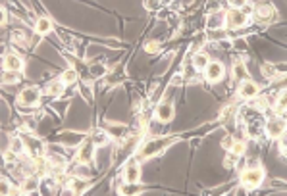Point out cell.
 Returning <instances> with one entry per match:
<instances>
[{
    "label": "cell",
    "instance_id": "6da1fadb",
    "mask_svg": "<svg viewBox=\"0 0 287 196\" xmlns=\"http://www.w3.org/2000/svg\"><path fill=\"white\" fill-rule=\"evenodd\" d=\"M177 141L176 135H162V137H152L145 142L141 150L137 152V160H149L152 156H158L166 148H170L174 142Z\"/></svg>",
    "mask_w": 287,
    "mask_h": 196
},
{
    "label": "cell",
    "instance_id": "7a4b0ae2",
    "mask_svg": "<svg viewBox=\"0 0 287 196\" xmlns=\"http://www.w3.org/2000/svg\"><path fill=\"white\" fill-rule=\"evenodd\" d=\"M241 116H243L245 131H247L249 137L258 139L264 133V121H266L262 116V110H258V108H247V110L241 112Z\"/></svg>",
    "mask_w": 287,
    "mask_h": 196
},
{
    "label": "cell",
    "instance_id": "3957f363",
    "mask_svg": "<svg viewBox=\"0 0 287 196\" xmlns=\"http://www.w3.org/2000/svg\"><path fill=\"white\" fill-rule=\"evenodd\" d=\"M264 177H266V173H264L262 167H247L245 171L241 173V187L245 188V190L260 187Z\"/></svg>",
    "mask_w": 287,
    "mask_h": 196
},
{
    "label": "cell",
    "instance_id": "277c9868",
    "mask_svg": "<svg viewBox=\"0 0 287 196\" xmlns=\"http://www.w3.org/2000/svg\"><path fill=\"white\" fill-rule=\"evenodd\" d=\"M253 16L258 21H262V24H270L278 16V10H276V6L272 4L270 0H262V2H258V4L253 6Z\"/></svg>",
    "mask_w": 287,
    "mask_h": 196
},
{
    "label": "cell",
    "instance_id": "5b68a950",
    "mask_svg": "<svg viewBox=\"0 0 287 196\" xmlns=\"http://www.w3.org/2000/svg\"><path fill=\"white\" fill-rule=\"evenodd\" d=\"M22 142H24V154L31 158H39V156H45V152H47V146L43 144L40 139L37 137H33L31 133H27L22 137Z\"/></svg>",
    "mask_w": 287,
    "mask_h": 196
},
{
    "label": "cell",
    "instance_id": "8992f818",
    "mask_svg": "<svg viewBox=\"0 0 287 196\" xmlns=\"http://www.w3.org/2000/svg\"><path fill=\"white\" fill-rule=\"evenodd\" d=\"M264 133L268 135L270 139H276L278 141L279 137H283L285 135V119H283V116H274V118L266 119L264 121Z\"/></svg>",
    "mask_w": 287,
    "mask_h": 196
},
{
    "label": "cell",
    "instance_id": "52a82bcc",
    "mask_svg": "<svg viewBox=\"0 0 287 196\" xmlns=\"http://www.w3.org/2000/svg\"><path fill=\"white\" fill-rule=\"evenodd\" d=\"M40 100V89L37 86H25L22 93L17 94V104L24 108H33Z\"/></svg>",
    "mask_w": 287,
    "mask_h": 196
},
{
    "label": "cell",
    "instance_id": "ba28073f",
    "mask_svg": "<svg viewBox=\"0 0 287 196\" xmlns=\"http://www.w3.org/2000/svg\"><path fill=\"white\" fill-rule=\"evenodd\" d=\"M249 24V16L245 10L241 8H232L225 14V27L230 29H241Z\"/></svg>",
    "mask_w": 287,
    "mask_h": 196
},
{
    "label": "cell",
    "instance_id": "9c48e42d",
    "mask_svg": "<svg viewBox=\"0 0 287 196\" xmlns=\"http://www.w3.org/2000/svg\"><path fill=\"white\" fill-rule=\"evenodd\" d=\"M95 142L91 141V139H83V142L79 144V150H77V162L79 164H91L93 160H95Z\"/></svg>",
    "mask_w": 287,
    "mask_h": 196
},
{
    "label": "cell",
    "instance_id": "30bf717a",
    "mask_svg": "<svg viewBox=\"0 0 287 196\" xmlns=\"http://www.w3.org/2000/svg\"><path fill=\"white\" fill-rule=\"evenodd\" d=\"M124 179L128 185H135L141 179V164L139 160H129L126 167H124Z\"/></svg>",
    "mask_w": 287,
    "mask_h": 196
},
{
    "label": "cell",
    "instance_id": "8fae6325",
    "mask_svg": "<svg viewBox=\"0 0 287 196\" xmlns=\"http://www.w3.org/2000/svg\"><path fill=\"white\" fill-rule=\"evenodd\" d=\"M204 77L207 81L210 83H218V81H222L223 73H225V68H223L222 62H208L207 68H204Z\"/></svg>",
    "mask_w": 287,
    "mask_h": 196
},
{
    "label": "cell",
    "instance_id": "7c38bea8",
    "mask_svg": "<svg viewBox=\"0 0 287 196\" xmlns=\"http://www.w3.org/2000/svg\"><path fill=\"white\" fill-rule=\"evenodd\" d=\"M24 58L16 52H10V54L4 56V60H2V68L4 71H16V73H22L24 71Z\"/></svg>",
    "mask_w": 287,
    "mask_h": 196
},
{
    "label": "cell",
    "instance_id": "4fadbf2b",
    "mask_svg": "<svg viewBox=\"0 0 287 196\" xmlns=\"http://www.w3.org/2000/svg\"><path fill=\"white\" fill-rule=\"evenodd\" d=\"M104 131L108 133L110 139H116V141H128L129 139V129L124 123H106Z\"/></svg>",
    "mask_w": 287,
    "mask_h": 196
},
{
    "label": "cell",
    "instance_id": "5bb4252c",
    "mask_svg": "<svg viewBox=\"0 0 287 196\" xmlns=\"http://www.w3.org/2000/svg\"><path fill=\"white\" fill-rule=\"evenodd\" d=\"M258 85H256L255 81H251V79H245V81H241L239 85V96L241 98H245V100H255L258 98Z\"/></svg>",
    "mask_w": 287,
    "mask_h": 196
},
{
    "label": "cell",
    "instance_id": "9a60e30c",
    "mask_svg": "<svg viewBox=\"0 0 287 196\" xmlns=\"http://www.w3.org/2000/svg\"><path fill=\"white\" fill-rule=\"evenodd\" d=\"M154 116H156L160 123H170L174 119V116H176V110H174V106L170 102H162L156 106V114Z\"/></svg>",
    "mask_w": 287,
    "mask_h": 196
},
{
    "label": "cell",
    "instance_id": "2e32d148",
    "mask_svg": "<svg viewBox=\"0 0 287 196\" xmlns=\"http://www.w3.org/2000/svg\"><path fill=\"white\" fill-rule=\"evenodd\" d=\"M83 139H85V135L83 133L64 131V133H60V137H58V142L64 144V146H79L81 142H83Z\"/></svg>",
    "mask_w": 287,
    "mask_h": 196
},
{
    "label": "cell",
    "instance_id": "e0dca14e",
    "mask_svg": "<svg viewBox=\"0 0 287 196\" xmlns=\"http://www.w3.org/2000/svg\"><path fill=\"white\" fill-rule=\"evenodd\" d=\"M39 185H40V181L37 179V175L29 173L24 179V185L19 188V192H24V194H35V192L39 190Z\"/></svg>",
    "mask_w": 287,
    "mask_h": 196
},
{
    "label": "cell",
    "instance_id": "ac0fdd59",
    "mask_svg": "<svg viewBox=\"0 0 287 196\" xmlns=\"http://www.w3.org/2000/svg\"><path fill=\"white\" fill-rule=\"evenodd\" d=\"M50 31H52V21H50L47 16H40L39 19L35 21V33L40 35V37H45V35H48Z\"/></svg>",
    "mask_w": 287,
    "mask_h": 196
},
{
    "label": "cell",
    "instance_id": "d6986e66",
    "mask_svg": "<svg viewBox=\"0 0 287 196\" xmlns=\"http://www.w3.org/2000/svg\"><path fill=\"white\" fill-rule=\"evenodd\" d=\"M232 73H233V79H237V81H245V79H249V70H247V66L241 62V60H237V62L233 63Z\"/></svg>",
    "mask_w": 287,
    "mask_h": 196
},
{
    "label": "cell",
    "instance_id": "ffe728a7",
    "mask_svg": "<svg viewBox=\"0 0 287 196\" xmlns=\"http://www.w3.org/2000/svg\"><path fill=\"white\" fill-rule=\"evenodd\" d=\"M66 85L60 81V79H56V81H50L47 86H45V93L48 94V96H60V94L64 93Z\"/></svg>",
    "mask_w": 287,
    "mask_h": 196
},
{
    "label": "cell",
    "instance_id": "44dd1931",
    "mask_svg": "<svg viewBox=\"0 0 287 196\" xmlns=\"http://www.w3.org/2000/svg\"><path fill=\"white\" fill-rule=\"evenodd\" d=\"M89 139L95 142V146H102V144H106L108 142V133L104 131V129H95V131H91V135H89Z\"/></svg>",
    "mask_w": 287,
    "mask_h": 196
},
{
    "label": "cell",
    "instance_id": "7402d4cb",
    "mask_svg": "<svg viewBox=\"0 0 287 196\" xmlns=\"http://www.w3.org/2000/svg\"><path fill=\"white\" fill-rule=\"evenodd\" d=\"M225 25V14L223 12H218V14H212V16L208 17V24L207 27L208 29H220V27H223Z\"/></svg>",
    "mask_w": 287,
    "mask_h": 196
},
{
    "label": "cell",
    "instance_id": "603a6c76",
    "mask_svg": "<svg viewBox=\"0 0 287 196\" xmlns=\"http://www.w3.org/2000/svg\"><path fill=\"white\" fill-rule=\"evenodd\" d=\"M70 187H72V192H75V194H83V192L89 188V183L83 179V177H73V179L70 181Z\"/></svg>",
    "mask_w": 287,
    "mask_h": 196
},
{
    "label": "cell",
    "instance_id": "cb8c5ba5",
    "mask_svg": "<svg viewBox=\"0 0 287 196\" xmlns=\"http://www.w3.org/2000/svg\"><path fill=\"white\" fill-rule=\"evenodd\" d=\"M79 77V71L73 70V68H68L66 71H62V75H60V81L64 83V85H73L75 81Z\"/></svg>",
    "mask_w": 287,
    "mask_h": 196
},
{
    "label": "cell",
    "instance_id": "d4e9b609",
    "mask_svg": "<svg viewBox=\"0 0 287 196\" xmlns=\"http://www.w3.org/2000/svg\"><path fill=\"white\" fill-rule=\"evenodd\" d=\"M245 150H247V144H245V141H235V139H233V142L230 144L228 152H230V154H233V156L241 158L243 154H245Z\"/></svg>",
    "mask_w": 287,
    "mask_h": 196
},
{
    "label": "cell",
    "instance_id": "484cf974",
    "mask_svg": "<svg viewBox=\"0 0 287 196\" xmlns=\"http://www.w3.org/2000/svg\"><path fill=\"white\" fill-rule=\"evenodd\" d=\"M106 73H108V70H106V66H102L100 62H93V66H91V70H89V75L95 79V77H106Z\"/></svg>",
    "mask_w": 287,
    "mask_h": 196
},
{
    "label": "cell",
    "instance_id": "4316f807",
    "mask_svg": "<svg viewBox=\"0 0 287 196\" xmlns=\"http://www.w3.org/2000/svg\"><path fill=\"white\" fill-rule=\"evenodd\" d=\"M208 62H210V58H208L204 52H197V54L193 56V66H195L197 70H200V71L207 68Z\"/></svg>",
    "mask_w": 287,
    "mask_h": 196
},
{
    "label": "cell",
    "instance_id": "83f0119b",
    "mask_svg": "<svg viewBox=\"0 0 287 196\" xmlns=\"http://www.w3.org/2000/svg\"><path fill=\"white\" fill-rule=\"evenodd\" d=\"M17 81H19V73H16V71H4L0 75V83L2 85H14Z\"/></svg>",
    "mask_w": 287,
    "mask_h": 196
},
{
    "label": "cell",
    "instance_id": "f1b7e54d",
    "mask_svg": "<svg viewBox=\"0 0 287 196\" xmlns=\"http://www.w3.org/2000/svg\"><path fill=\"white\" fill-rule=\"evenodd\" d=\"M262 73L268 79H278V66H274V63H264Z\"/></svg>",
    "mask_w": 287,
    "mask_h": 196
},
{
    "label": "cell",
    "instance_id": "f546056e",
    "mask_svg": "<svg viewBox=\"0 0 287 196\" xmlns=\"http://www.w3.org/2000/svg\"><path fill=\"white\" fill-rule=\"evenodd\" d=\"M276 112L279 116H285V93L279 94V102L276 100Z\"/></svg>",
    "mask_w": 287,
    "mask_h": 196
},
{
    "label": "cell",
    "instance_id": "4dcf8cb0",
    "mask_svg": "<svg viewBox=\"0 0 287 196\" xmlns=\"http://www.w3.org/2000/svg\"><path fill=\"white\" fill-rule=\"evenodd\" d=\"M12 194V185L8 179H0V196Z\"/></svg>",
    "mask_w": 287,
    "mask_h": 196
},
{
    "label": "cell",
    "instance_id": "1f68e13d",
    "mask_svg": "<svg viewBox=\"0 0 287 196\" xmlns=\"http://www.w3.org/2000/svg\"><path fill=\"white\" fill-rule=\"evenodd\" d=\"M145 50H147L149 54H152V52H158L160 45L156 42V40H151V42H147V45H145Z\"/></svg>",
    "mask_w": 287,
    "mask_h": 196
},
{
    "label": "cell",
    "instance_id": "d6a6232c",
    "mask_svg": "<svg viewBox=\"0 0 287 196\" xmlns=\"http://www.w3.org/2000/svg\"><path fill=\"white\" fill-rule=\"evenodd\" d=\"M247 2L249 0H228V4H230L232 8H245Z\"/></svg>",
    "mask_w": 287,
    "mask_h": 196
},
{
    "label": "cell",
    "instance_id": "836d02e7",
    "mask_svg": "<svg viewBox=\"0 0 287 196\" xmlns=\"http://www.w3.org/2000/svg\"><path fill=\"white\" fill-rule=\"evenodd\" d=\"M12 39H14V42H16V45H25V35L22 31H14Z\"/></svg>",
    "mask_w": 287,
    "mask_h": 196
},
{
    "label": "cell",
    "instance_id": "e575fe53",
    "mask_svg": "<svg viewBox=\"0 0 287 196\" xmlns=\"http://www.w3.org/2000/svg\"><path fill=\"white\" fill-rule=\"evenodd\" d=\"M233 47L237 50H247V39H235L233 40Z\"/></svg>",
    "mask_w": 287,
    "mask_h": 196
},
{
    "label": "cell",
    "instance_id": "d590c367",
    "mask_svg": "<svg viewBox=\"0 0 287 196\" xmlns=\"http://www.w3.org/2000/svg\"><path fill=\"white\" fill-rule=\"evenodd\" d=\"M6 24V14H4V10L0 8V25Z\"/></svg>",
    "mask_w": 287,
    "mask_h": 196
},
{
    "label": "cell",
    "instance_id": "8d00e7d4",
    "mask_svg": "<svg viewBox=\"0 0 287 196\" xmlns=\"http://www.w3.org/2000/svg\"><path fill=\"white\" fill-rule=\"evenodd\" d=\"M0 54H4V47L2 45H0Z\"/></svg>",
    "mask_w": 287,
    "mask_h": 196
}]
</instances>
